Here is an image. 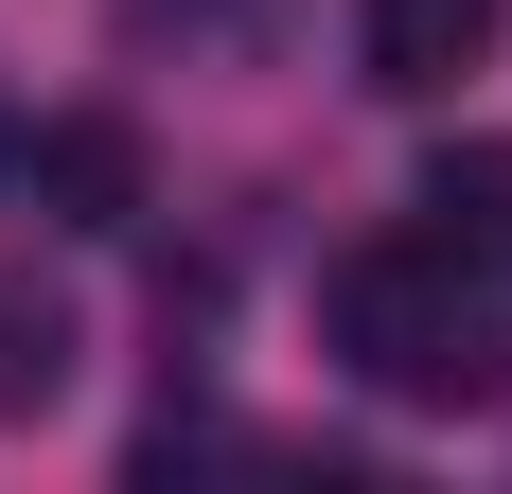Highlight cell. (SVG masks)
Segmentation results:
<instances>
[{
    "label": "cell",
    "mask_w": 512,
    "mask_h": 494,
    "mask_svg": "<svg viewBox=\"0 0 512 494\" xmlns=\"http://www.w3.org/2000/svg\"><path fill=\"white\" fill-rule=\"evenodd\" d=\"M424 230L477 247V265H512V142H442L424 159Z\"/></svg>",
    "instance_id": "obj_5"
},
{
    "label": "cell",
    "mask_w": 512,
    "mask_h": 494,
    "mask_svg": "<svg viewBox=\"0 0 512 494\" xmlns=\"http://www.w3.org/2000/svg\"><path fill=\"white\" fill-rule=\"evenodd\" d=\"M18 177H36L53 230H124V212H142V142H124V124H36Z\"/></svg>",
    "instance_id": "obj_3"
},
{
    "label": "cell",
    "mask_w": 512,
    "mask_h": 494,
    "mask_svg": "<svg viewBox=\"0 0 512 494\" xmlns=\"http://www.w3.org/2000/svg\"><path fill=\"white\" fill-rule=\"evenodd\" d=\"M336 353H354L389 406H495V389H512V300H495L477 247L389 230V247L336 265Z\"/></svg>",
    "instance_id": "obj_1"
},
{
    "label": "cell",
    "mask_w": 512,
    "mask_h": 494,
    "mask_svg": "<svg viewBox=\"0 0 512 494\" xmlns=\"http://www.w3.org/2000/svg\"><path fill=\"white\" fill-rule=\"evenodd\" d=\"M71 300L53 283H0V424H36V406H71Z\"/></svg>",
    "instance_id": "obj_4"
},
{
    "label": "cell",
    "mask_w": 512,
    "mask_h": 494,
    "mask_svg": "<svg viewBox=\"0 0 512 494\" xmlns=\"http://www.w3.org/2000/svg\"><path fill=\"white\" fill-rule=\"evenodd\" d=\"M354 71L389 106H442L460 71H495V0H371V18H354Z\"/></svg>",
    "instance_id": "obj_2"
}]
</instances>
